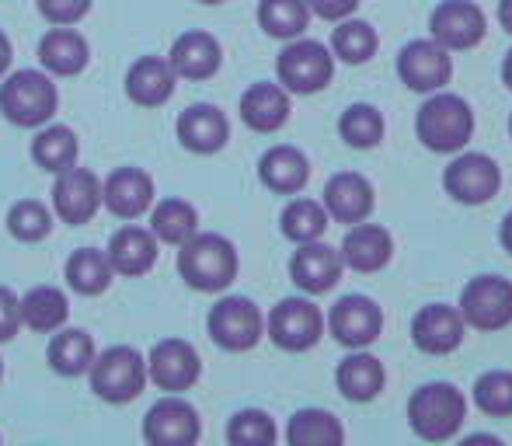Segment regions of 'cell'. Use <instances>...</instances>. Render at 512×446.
Segmentation results:
<instances>
[{
	"mask_svg": "<svg viewBox=\"0 0 512 446\" xmlns=\"http://www.w3.org/2000/svg\"><path fill=\"white\" fill-rule=\"evenodd\" d=\"M60 109V88L46 70H14L0 84V112L11 126L39 129Z\"/></svg>",
	"mask_w": 512,
	"mask_h": 446,
	"instance_id": "cell-2",
	"label": "cell"
},
{
	"mask_svg": "<svg viewBox=\"0 0 512 446\" xmlns=\"http://www.w3.org/2000/svg\"><path fill=\"white\" fill-rule=\"evenodd\" d=\"M499 21H502V28L512 35V0H502L499 4Z\"/></svg>",
	"mask_w": 512,
	"mask_h": 446,
	"instance_id": "cell-47",
	"label": "cell"
},
{
	"mask_svg": "<svg viewBox=\"0 0 512 446\" xmlns=\"http://www.w3.org/2000/svg\"><path fill=\"white\" fill-rule=\"evenodd\" d=\"M398 74L411 91H439L453 77L450 49L439 46L436 39L408 42L398 56Z\"/></svg>",
	"mask_w": 512,
	"mask_h": 446,
	"instance_id": "cell-14",
	"label": "cell"
},
{
	"mask_svg": "<svg viewBox=\"0 0 512 446\" xmlns=\"http://www.w3.org/2000/svg\"><path fill=\"white\" fill-rule=\"evenodd\" d=\"M49 196H53V213L70 227L95 220V213L102 210V182H98L95 171L77 168V164L56 175Z\"/></svg>",
	"mask_w": 512,
	"mask_h": 446,
	"instance_id": "cell-11",
	"label": "cell"
},
{
	"mask_svg": "<svg viewBox=\"0 0 512 446\" xmlns=\"http://www.w3.org/2000/svg\"><path fill=\"white\" fill-rule=\"evenodd\" d=\"M241 119L255 133H276L290 119V95L279 84H251L241 98Z\"/></svg>",
	"mask_w": 512,
	"mask_h": 446,
	"instance_id": "cell-27",
	"label": "cell"
},
{
	"mask_svg": "<svg viewBox=\"0 0 512 446\" xmlns=\"http://www.w3.org/2000/svg\"><path fill=\"white\" fill-rule=\"evenodd\" d=\"M467 419V398L453 384H425L411 394L408 401V422L422 440L446 443L460 433Z\"/></svg>",
	"mask_w": 512,
	"mask_h": 446,
	"instance_id": "cell-3",
	"label": "cell"
},
{
	"mask_svg": "<svg viewBox=\"0 0 512 446\" xmlns=\"http://www.w3.org/2000/svg\"><path fill=\"white\" fill-rule=\"evenodd\" d=\"M373 203H377L373 185L363 175H356V171H342V175H335L324 185V210L338 223L366 220L373 213Z\"/></svg>",
	"mask_w": 512,
	"mask_h": 446,
	"instance_id": "cell-25",
	"label": "cell"
},
{
	"mask_svg": "<svg viewBox=\"0 0 512 446\" xmlns=\"http://www.w3.org/2000/svg\"><path fill=\"white\" fill-rule=\"evenodd\" d=\"M70 318L67 293L60 286H32L21 297V325L32 332H60Z\"/></svg>",
	"mask_w": 512,
	"mask_h": 446,
	"instance_id": "cell-31",
	"label": "cell"
},
{
	"mask_svg": "<svg viewBox=\"0 0 512 446\" xmlns=\"http://www.w3.org/2000/svg\"><path fill=\"white\" fill-rule=\"evenodd\" d=\"M331 49H335L338 60L359 67V63H366L377 53V32H373L370 21L342 18V25L331 32Z\"/></svg>",
	"mask_w": 512,
	"mask_h": 446,
	"instance_id": "cell-38",
	"label": "cell"
},
{
	"mask_svg": "<svg viewBox=\"0 0 512 446\" xmlns=\"http://www.w3.org/2000/svg\"><path fill=\"white\" fill-rule=\"evenodd\" d=\"M418 140L436 154H457L474 133V112L457 95H432L418 109Z\"/></svg>",
	"mask_w": 512,
	"mask_h": 446,
	"instance_id": "cell-5",
	"label": "cell"
},
{
	"mask_svg": "<svg viewBox=\"0 0 512 446\" xmlns=\"http://www.w3.org/2000/svg\"><path fill=\"white\" fill-rule=\"evenodd\" d=\"M46 359L60 377H81L95 363V338L81 328H60V335L49 338Z\"/></svg>",
	"mask_w": 512,
	"mask_h": 446,
	"instance_id": "cell-32",
	"label": "cell"
},
{
	"mask_svg": "<svg viewBox=\"0 0 512 446\" xmlns=\"http://www.w3.org/2000/svg\"><path fill=\"white\" fill-rule=\"evenodd\" d=\"M0 377H4V359H0Z\"/></svg>",
	"mask_w": 512,
	"mask_h": 446,
	"instance_id": "cell-51",
	"label": "cell"
},
{
	"mask_svg": "<svg viewBox=\"0 0 512 446\" xmlns=\"http://www.w3.org/2000/svg\"><path fill=\"white\" fill-rule=\"evenodd\" d=\"M77 154H81V143H77V133L70 126H60V122L39 126V133L32 140V157L42 171L60 175V171L74 168Z\"/></svg>",
	"mask_w": 512,
	"mask_h": 446,
	"instance_id": "cell-30",
	"label": "cell"
},
{
	"mask_svg": "<svg viewBox=\"0 0 512 446\" xmlns=\"http://www.w3.org/2000/svg\"><path fill=\"white\" fill-rule=\"evenodd\" d=\"M502 81L512 88V49H509V56H506V63H502Z\"/></svg>",
	"mask_w": 512,
	"mask_h": 446,
	"instance_id": "cell-49",
	"label": "cell"
},
{
	"mask_svg": "<svg viewBox=\"0 0 512 446\" xmlns=\"http://www.w3.org/2000/svg\"><path fill=\"white\" fill-rule=\"evenodd\" d=\"M203 433L199 412L178 394H168L157 405H150L143 419V440L150 446H192Z\"/></svg>",
	"mask_w": 512,
	"mask_h": 446,
	"instance_id": "cell-12",
	"label": "cell"
},
{
	"mask_svg": "<svg viewBox=\"0 0 512 446\" xmlns=\"http://www.w3.org/2000/svg\"><path fill=\"white\" fill-rule=\"evenodd\" d=\"M460 314L464 325L481 332H502L512 325V283L502 276H478L460 293Z\"/></svg>",
	"mask_w": 512,
	"mask_h": 446,
	"instance_id": "cell-8",
	"label": "cell"
},
{
	"mask_svg": "<svg viewBox=\"0 0 512 446\" xmlns=\"http://www.w3.org/2000/svg\"><path fill=\"white\" fill-rule=\"evenodd\" d=\"M7 70H11V39L0 32V77H4Z\"/></svg>",
	"mask_w": 512,
	"mask_h": 446,
	"instance_id": "cell-46",
	"label": "cell"
},
{
	"mask_svg": "<svg viewBox=\"0 0 512 446\" xmlns=\"http://www.w3.org/2000/svg\"><path fill=\"white\" fill-rule=\"evenodd\" d=\"M269 335L279 349L286 352H307L321 342L324 335V314L317 311V304H310L304 297L279 300L269 314Z\"/></svg>",
	"mask_w": 512,
	"mask_h": 446,
	"instance_id": "cell-9",
	"label": "cell"
},
{
	"mask_svg": "<svg viewBox=\"0 0 512 446\" xmlns=\"http://www.w3.org/2000/svg\"><path fill=\"white\" fill-rule=\"evenodd\" d=\"M178 276L199 293H223L237 279V251L223 234H192L178 244Z\"/></svg>",
	"mask_w": 512,
	"mask_h": 446,
	"instance_id": "cell-1",
	"label": "cell"
},
{
	"mask_svg": "<svg viewBox=\"0 0 512 446\" xmlns=\"http://www.w3.org/2000/svg\"><path fill=\"white\" fill-rule=\"evenodd\" d=\"M209 338L227 352H248L262 342L265 318L248 297H223L206 318Z\"/></svg>",
	"mask_w": 512,
	"mask_h": 446,
	"instance_id": "cell-6",
	"label": "cell"
},
{
	"mask_svg": "<svg viewBox=\"0 0 512 446\" xmlns=\"http://www.w3.org/2000/svg\"><path fill=\"white\" fill-rule=\"evenodd\" d=\"M178 74L171 70L168 56H140L126 70V95L140 109H161L175 95Z\"/></svg>",
	"mask_w": 512,
	"mask_h": 446,
	"instance_id": "cell-19",
	"label": "cell"
},
{
	"mask_svg": "<svg viewBox=\"0 0 512 446\" xmlns=\"http://www.w3.org/2000/svg\"><path fill=\"white\" fill-rule=\"evenodd\" d=\"M258 25L272 39H300L310 25L307 0H262L258 4Z\"/></svg>",
	"mask_w": 512,
	"mask_h": 446,
	"instance_id": "cell-35",
	"label": "cell"
},
{
	"mask_svg": "<svg viewBox=\"0 0 512 446\" xmlns=\"http://www.w3.org/2000/svg\"><path fill=\"white\" fill-rule=\"evenodd\" d=\"M21 328V297H14V290L0 286V342H11Z\"/></svg>",
	"mask_w": 512,
	"mask_h": 446,
	"instance_id": "cell-44",
	"label": "cell"
},
{
	"mask_svg": "<svg viewBox=\"0 0 512 446\" xmlns=\"http://www.w3.org/2000/svg\"><path fill=\"white\" fill-rule=\"evenodd\" d=\"M509 133H512V119H509Z\"/></svg>",
	"mask_w": 512,
	"mask_h": 446,
	"instance_id": "cell-52",
	"label": "cell"
},
{
	"mask_svg": "<svg viewBox=\"0 0 512 446\" xmlns=\"http://www.w3.org/2000/svg\"><path fill=\"white\" fill-rule=\"evenodd\" d=\"M88 380L91 391L108 405H129L147 387V359L133 345H112L105 352H95Z\"/></svg>",
	"mask_w": 512,
	"mask_h": 446,
	"instance_id": "cell-4",
	"label": "cell"
},
{
	"mask_svg": "<svg viewBox=\"0 0 512 446\" xmlns=\"http://www.w3.org/2000/svg\"><path fill=\"white\" fill-rule=\"evenodd\" d=\"M286 440H290L293 446H338L345 440V429L331 412H321V408H304V412H297L290 419Z\"/></svg>",
	"mask_w": 512,
	"mask_h": 446,
	"instance_id": "cell-36",
	"label": "cell"
},
{
	"mask_svg": "<svg viewBox=\"0 0 512 446\" xmlns=\"http://www.w3.org/2000/svg\"><path fill=\"white\" fill-rule=\"evenodd\" d=\"M502 248H506L509 255H512V213H509L506 220H502Z\"/></svg>",
	"mask_w": 512,
	"mask_h": 446,
	"instance_id": "cell-48",
	"label": "cell"
},
{
	"mask_svg": "<svg viewBox=\"0 0 512 446\" xmlns=\"http://www.w3.org/2000/svg\"><path fill=\"white\" fill-rule=\"evenodd\" d=\"M102 206L119 220H140L154 206V178L140 168H115L102 182Z\"/></svg>",
	"mask_w": 512,
	"mask_h": 446,
	"instance_id": "cell-17",
	"label": "cell"
},
{
	"mask_svg": "<svg viewBox=\"0 0 512 446\" xmlns=\"http://www.w3.org/2000/svg\"><path fill=\"white\" fill-rule=\"evenodd\" d=\"M391 251H394V241L380 223H352V230L345 234L342 241V265L356 272H377L391 262Z\"/></svg>",
	"mask_w": 512,
	"mask_h": 446,
	"instance_id": "cell-26",
	"label": "cell"
},
{
	"mask_svg": "<svg viewBox=\"0 0 512 446\" xmlns=\"http://www.w3.org/2000/svg\"><path fill=\"white\" fill-rule=\"evenodd\" d=\"M227 440L234 446H272L276 443V422L258 408H244L230 419Z\"/></svg>",
	"mask_w": 512,
	"mask_h": 446,
	"instance_id": "cell-42",
	"label": "cell"
},
{
	"mask_svg": "<svg viewBox=\"0 0 512 446\" xmlns=\"http://www.w3.org/2000/svg\"><path fill=\"white\" fill-rule=\"evenodd\" d=\"M112 276L115 272L108 265V255L98 248H77L67 258V286L81 297H102L112 286Z\"/></svg>",
	"mask_w": 512,
	"mask_h": 446,
	"instance_id": "cell-33",
	"label": "cell"
},
{
	"mask_svg": "<svg viewBox=\"0 0 512 446\" xmlns=\"http://www.w3.org/2000/svg\"><path fill=\"white\" fill-rule=\"evenodd\" d=\"M328 328L335 335V342L349 345V349H366L380 338V328H384V314L373 304L370 297H359V293H349L342 297L328 314Z\"/></svg>",
	"mask_w": 512,
	"mask_h": 446,
	"instance_id": "cell-16",
	"label": "cell"
},
{
	"mask_svg": "<svg viewBox=\"0 0 512 446\" xmlns=\"http://www.w3.org/2000/svg\"><path fill=\"white\" fill-rule=\"evenodd\" d=\"M258 175L279 196H297L310 178V164L297 147H286L283 143V147L265 150L262 161H258Z\"/></svg>",
	"mask_w": 512,
	"mask_h": 446,
	"instance_id": "cell-28",
	"label": "cell"
},
{
	"mask_svg": "<svg viewBox=\"0 0 512 446\" xmlns=\"http://www.w3.org/2000/svg\"><path fill=\"white\" fill-rule=\"evenodd\" d=\"M7 230H11V237H18L25 244L46 241L49 230H53V213L39 199H18L7 210Z\"/></svg>",
	"mask_w": 512,
	"mask_h": 446,
	"instance_id": "cell-40",
	"label": "cell"
},
{
	"mask_svg": "<svg viewBox=\"0 0 512 446\" xmlns=\"http://www.w3.org/2000/svg\"><path fill=\"white\" fill-rule=\"evenodd\" d=\"M171 70L185 81H209L220 70L223 49L209 32H182L168 56Z\"/></svg>",
	"mask_w": 512,
	"mask_h": 446,
	"instance_id": "cell-24",
	"label": "cell"
},
{
	"mask_svg": "<svg viewBox=\"0 0 512 446\" xmlns=\"http://www.w3.org/2000/svg\"><path fill=\"white\" fill-rule=\"evenodd\" d=\"M49 25H77L91 11V0H35Z\"/></svg>",
	"mask_w": 512,
	"mask_h": 446,
	"instance_id": "cell-43",
	"label": "cell"
},
{
	"mask_svg": "<svg viewBox=\"0 0 512 446\" xmlns=\"http://www.w3.org/2000/svg\"><path fill=\"white\" fill-rule=\"evenodd\" d=\"M485 28V11L471 0H443L429 18L432 39L446 49H474L485 39Z\"/></svg>",
	"mask_w": 512,
	"mask_h": 446,
	"instance_id": "cell-15",
	"label": "cell"
},
{
	"mask_svg": "<svg viewBox=\"0 0 512 446\" xmlns=\"http://www.w3.org/2000/svg\"><path fill=\"white\" fill-rule=\"evenodd\" d=\"M150 230H154L157 241L164 244H185L192 234L199 230V213L192 203H185V199H164V203L154 206V213H150Z\"/></svg>",
	"mask_w": 512,
	"mask_h": 446,
	"instance_id": "cell-34",
	"label": "cell"
},
{
	"mask_svg": "<svg viewBox=\"0 0 512 446\" xmlns=\"http://www.w3.org/2000/svg\"><path fill=\"white\" fill-rule=\"evenodd\" d=\"M474 401H478V408L485 415L509 419L512 415V373H506V370L481 373L478 384H474Z\"/></svg>",
	"mask_w": 512,
	"mask_h": 446,
	"instance_id": "cell-41",
	"label": "cell"
},
{
	"mask_svg": "<svg viewBox=\"0 0 512 446\" xmlns=\"http://www.w3.org/2000/svg\"><path fill=\"white\" fill-rule=\"evenodd\" d=\"M338 133L349 147L356 150H370L384 140V115L373 105H349L338 119Z\"/></svg>",
	"mask_w": 512,
	"mask_h": 446,
	"instance_id": "cell-39",
	"label": "cell"
},
{
	"mask_svg": "<svg viewBox=\"0 0 512 446\" xmlns=\"http://www.w3.org/2000/svg\"><path fill=\"white\" fill-rule=\"evenodd\" d=\"M105 255L115 276H143L157 265V237L154 230L126 223L112 234Z\"/></svg>",
	"mask_w": 512,
	"mask_h": 446,
	"instance_id": "cell-20",
	"label": "cell"
},
{
	"mask_svg": "<svg viewBox=\"0 0 512 446\" xmlns=\"http://www.w3.org/2000/svg\"><path fill=\"white\" fill-rule=\"evenodd\" d=\"M178 140L192 154H216V150L227 147L230 140V122L216 105H189L178 115Z\"/></svg>",
	"mask_w": 512,
	"mask_h": 446,
	"instance_id": "cell-22",
	"label": "cell"
},
{
	"mask_svg": "<svg viewBox=\"0 0 512 446\" xmlns=\"http://www.w3.org/2000/svg\"><path fill=\"white\" fill-rule=\"evenodd\" d=\"M335 384L349 401H359V405L373 401L384 391V363L377 356H370V352H356V356L338 363Z\"/></svg>",
	"mask_w": 512,
	"mask_h": 446,
	"instance_id": "cell-29",
	"label": "cell"
},
{
	"mask_svg": "<svg viewBox=\"0 0 512 446\" xmlns=\"http://www.w3.org/2000/svg\"><path fill=\"white\" fill-rule=\"evenodd\" d=\"M307 7L324 21H342L359 7V0H307Z\"/></svg>",
	"mask_w": 512,
	"mask_h": 446,
	"instance_id": "cell-45",
	"label": "cell"
},
{
	"mask_svg": "<svg viewBox=\"0 0 512 446\" xmlns=\"http://www.w3.org/2000/svg\"><path fill=\"white\" fill-rule=\"evenodd\" d=\"M411 338L429 356H446V352H453L464 342V314L446 304L422 307L415 314V321H411Z\"/></svg>",
	"mask_w": 512,
	"mask_h": 446,
	"instance_id": "cell-18",
	"label": "cell"
},
{
	"mask_svg": "<svg viewBox=\"0 0 512 446\" xmlns=\"http://www.w3.org/2000/svg\"><path fill=\"white\" fill-rule=\"evenodd\" d=\"M199 373H203L199 352L185 338H161L147 356V380L168 394H182L196 387Z\"/></svg>",
	"mask_w": 512,
	"mask_h": 446,
	"instance_id": "cell-10",
	"label": "cell"
},
{
	"mask_svg": "<svg viewBox=\"0 0 512 446\" xmlns=\"http://www.w3.org/2000/svg\"><path fill=\"white\" fill-rule=\"evenodd\" d=\"M276 70L286 91L314 95V91L328 88L331 74H335V56L314 39H290V46L279 53Z\"/></svg>",
	"mask_w": 512,
	"mask_h": 446,
	"instance_id": "cell-7",
	"label": "cell"
},
{
	"mask_svg": "<svg viewBox=\"0 0 512 446\" xmlns=\"http://www.w3.org/2000/svg\"><path fill=\"white\" fill-rule=\"evenodd\" d=\"M290 276L300 290L310 293V297L328 293L331 286L342 279V255H338L335 248H328V244L307 241V244H300V251L293 255Z\"/></svg>",
	"mask_w": 512,
	"mask_h": 446,
	"instance_id": "cell-23",
	"label": "cell"
},
{
	"mask_svg": "<svg viewBox=\"0 0 512 446\" xmlns=\"http://www.w3.org/2000/svg\"><path fill=\"white\" fill-rule=\"evenodd\" d=\"M279 227L297 244L321 241L324 230H328V210H324V203H314V199H293L283 210V217H279Z\"/></svg>",
	"mask_w": 512,
	"mask_h": 446,
	"instance_id": "cell-37",
	"label": "cell"
},
{
	"mask_svg": "<svg viewBox=\"0 0 512 446\" xmlns=\"http://www.w3.org/2000/svg\"><path fill=\"white\" fill-rule=\"evenodd\" d=\"M199 4H209V7H213V4H223V0H199Z\"/></svg>",
	"mask_w": 512,
	"mask_h": 446,
	"instance_id": "cell-50",
	"label": "cell"
},
{
	"mask_svg": "<svg viewBox=\"0 0 512 446\" xmlns=\"http://www.w3.org/2000/svg\"><path fill=\"white\" fill-rule=\"evenodd\" d=\"M443 185L457 203L464 206H481L499 192L502 175H499V164L485 154H460L450 161L443 175Z\"/></svg>",
	"mask_w": 512,
	"mask_h": 446,
	"instance_id": "cell-13",
	"label": "cell"
},
{
	"mask_svg": "<svg viewBox=\"0 0 512 446\" xmlns=\"http://www.w3.org/2000/svg\"><path fill=\"white\" fill-rule=\"evenodd\" d=\"M91 60L88 39L74 25H56L39 39V63L53 77H77Z\"/></svg>",
	"mask_w": 512,
	"mask_h": 446,
	"instance_id": "cell-21",
	"label": "cell"
}]
</instances>
